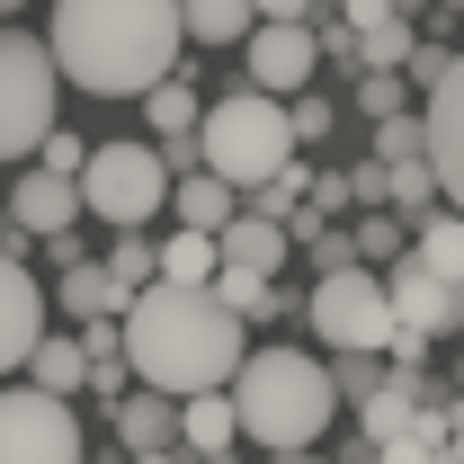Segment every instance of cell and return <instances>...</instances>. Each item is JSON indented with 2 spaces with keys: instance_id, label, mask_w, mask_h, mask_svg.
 I'll return each mask as SVG.
<instances>
[{
  "instance_id": "obj_33",
  "label": "cell",
  "mask_w": 464,
  "mask_h": 464,
  "mask_svg": "<svg viewBox=\"0 0 464 464\" xmlns=\"http://www.w3.org/2000/svg\"><path fill=\"white\" fill-rule=\"evenodd\" d=\"M402 99H411L402 72H366V90H357V108H366V116H402Z\"/></svg>"
},
{
  "instance_id": "obj_1",
  "label": "cell",
  "mask_w": 464,
  "mask_h": 464,
  "mask_svg": "<svg viewBox=\"0 0 464 464\" xmlns=\"http://www.w3.org/2000/svg\"><path fill=\"white\" fill-rule=\"evenodd\" d=\"M179 0H54V54L63 90L90 99H143L152 81L179 72Z\"/></svg>"
},
{
  "instance_id": "obj_32",
  "label": "cell",
  "mask_w": 464,
  "mask_h": 464,
  "mask_svg": "<svg viewBox=\"0 0 464 464\" xmlns=\"http://www.w3.org/2000/svg\"><path fill=\"white\" fill-rule=\"evenodd\" d=\"M286 125H295V152H304V143H322V134H331V99H313V90L286 99Z\"/></svg>"
},
{
  "instance_id": "obj_9",
  "label": "cell",
  "mask_w": 464,
  "mask_h": 464,
  "mask_svg": "<svg viewBox=\"0 0 464 464\" xmlns=\"http://www.w3.org/2000/svg\"><path fill=\"white\" fill-rule=\"evenodd\" d=\"M420 161L438 170V197L464 215V54H447V72L429 81V108H420Z\"/></svg>"
},
{
  "instance_id": "obj_12",
  "label": "cell",
  "mask_w": 464,
  "mask_h": 464,
  "mask_svg": "<svg viewBox=\"0 0 464 464\" xmlns=\"http://www.w3.org/2000/svg\"><path fill=\"white\" fill-rule=\"evenodd\" d=\"M36 340H45V286L0 250V375H18Z\"/></svg>"
},
{
  "instance_id": "obj_38",
  "label": "cell",
  "mask_w": 464,
  "mask_h": 464,
  "mask_svg": "<svg viewBox=\"0 0 464 464\" xmlns=\"http://www.w3.org/2000/svg\"><path fill=\"white\" fill-rule=\"evenodd\" d=\"M348 197H366V206H384V161H366V170H348Z\"/></svg>"
},
{
  "instance_id": "obj_18",
  "label": "cell",
  "mask_w": 464,
  "mask_h": 464,
  "mask_svg": "<svg viewBox=\"0 0 464 464\" xmlns=\"http://www.w3.org/2000/svg\"><path fill=\"white\" fill-rule=\"evenodd\" d=\"M215 268H224L215 232H188V224H179L170 241H152V286H206Z\"/></svg>"
},
{
  "instance_id": "obj_7",
  "label": "cell",
  "mask_w": 464,
  "mask_h": 464,
  "mask_svg": "<svg viewBox=\"0 0 464 464\" xmlns=\"http://www.w3.org/2000/svg\"><path fill=\"white\" fill-rule=\"evenodd\" d=\"M304 322H313V340H322V348H366V357L393 348V304H384V277H375L366 259L322 268L313 295H304Z\"/></svg>"
},
{
  "instance_id": "obj_5",
  "label": "cell",
  "mask_w": 464,
  "mask_h": 464,
  "mask_svg": "<svg viewBox=\"0 0 464 464\" xmlns=\"http://www.w3.org/2000/svg\"><path fill=\"white\" fill-rule=\"evenodd\" d=\"M63 125V72L45 36L0 27V161H36V143Z\"/></svg>"
},
{
  "instance_id": "obj_20",
  "label": "cell",
  "mask_w": 464,
  "mask_h": 464,
  "mask_svg": "<svg viewBox=\"0 0 464 464\" xmlns=\"http://www.w3.org/2000/svg\"><path fill=\"white\" fill-rule=\"evenodd\" d=\"M170 215H179L188 232H224L232 215H241V197H232L224 179H206V170H179V179H170Z\"/></svg>"
},
{
  "instance_id": "obj_13",
  "label": "cell",
  "mask_w": 464,
  "mask_h": 464,
  "mask_svg": "<svg viewBox=\"0 0 464 464\" xmlns=\"http://www.w3.org/2000/svg\"><path fill=\"white\" fill-rule=\"evenodd\" d=\"M9 224L27 232V241H63V232L81 224V188L54 170H27L18 188H9Z\"/></svg>"
},
{
  "instance_id": "obj_4",
  "label": "cell",
  "mask_w": 464,
  "mask_h": 464,
  "mask_svg": "<svg viewBox=\"0 0 464 464\" xmlns=\"http://www.w3.org/2000/svg\"><path fill=\"white\" fill-rule=\"evenodd\" d=\"M295 161V125H286V99H259V90H232L197 116V170L224 179L232 197L268 188V179Z\"/></svg>"
},
{
  "instance_id": "obj_39",
  "label": "cell",
  "mask_w": 464,
  "mask_h": 464,
  "mask_svg": "<svg viewBox=\"0 0 464 464\" xmlns=\"http://www.w3.org/2000/svg\"><path fill=\"white\" fill-rule=\"evenodd\" d=\"M268 464H322V456H313V447H295V456H268Z\"/></svg>"
},
{
  "instance_id": "obj_3",
  "label": "cell",
  "mask_w": 464,
  "mask_h": 464,
  "mask_svg": "<svg viewBox=\"0 0 464 464\" xmlns=\"http://www.w3.org/2000/svg\"><path fill=\"white\" fill-rule=\"evenodd\" d=\"M224 402H232V429H241L250 447H268V456L313 447V438L340 420L331 366H322V357H304V348H250V357L232 366Z\"/></svg>"
},
{
  "instance_id": "obj_26",
  "label": "cell",
  "mask_w": 464,
  "mask_h": 464,
  "mask_svg": "<svg viewBox=\"0 0 464 464\" xmlns=\"http://www.w3.org/2000/svg\"><path fill=\"white\" fill-rule=\"evenodd\" d=\"M143 116H152L161 143H170V134H197V81H188V72L152 81V90H143Z\"/></svg>"
},
{
  "instance_id": "obj_8",
  "label": "cell",
  "mask_w": 464,
  "mask_h": 464,
  "mask_svg": "<svg viewBox=\"0 0 464 464\" xmlns=\"http://www.w3.org/2000/svg\"><path fill=\"white\" fill-rule=\"evenodd\" d=\"M81 420L72 402L36 393V384H0V464H81Z\"/></svg>"
},
{
  "instance_id": "obj_15",
  "label": "cell",
  "mask_w": 464,
  "mask_h": 464,
  "mask_svg": "<svg viewBox=\"0 0 464 464\" xmlns=\"http://www.w3.org/2000/svg\"><path fill=\"white\" fill-rule=\"evenodd\" d=\"M420 411H429V384H420V366H393V375H384V384L357 402V438H366V447H393V438H402Z\"/></svg>"
},
{
  "instance_id": "obj_17",
  "label": "cell",
  "mask_w": 464,
  "mask_h": 464,
  "mask_svg": "<svg viewBox=\"0 0 464 464\" xmlns=\"http://www.w3.org/2000/svg\"><path fill=\"white\" fill-rule=\"evenodd\" d=\"M179 447H188L197 464H224L232 447H241V429H232V402H224V393H188V402H179Z\"/></svg>"
},
{
  "instance_id": "obj_40",
  "label": "cell",
  "mask_w": 464,
  "mask_h": 464,
  "mask_svg": "<svg viewBox=\"0 0 464 464\" xmlns=\"http://www.w3.org/2000/svg\"><path fill=\"white\" fill-rule=\"evenodd\" d=\"M125 464H179V456H125Z\"/></svg>"
},
{
  "instance_id": "obj_27",
  "label": "cell",
  "mask_w": 464,
  "mask_h": 464,
  "mask_svg": "<svg viewBox=\"0 0 464 464\" xmlns=\"http://www.w3.org/2000/svg\"><path fill=\"white\" fill-rule=\"evenodd\" d=\"M99 268H108L116 304H134V295L152 286V241H143V232H116V250H108V259H99ZM116 322H125V313H116Z\"/></svg>"
},
{
  "instance_id": "obj_31",
  "label": "cell",
  "mask_w": 464,
  "mask_h": 464,
  "mask_svg": "<svg viewBox=\"0 0 464 464\" xmlns=\"http://www.w3.org/2000/svg\"><path fill=\"white\" fill-rule=\"evenodd\" d=\"M81 161H90V143H81V134H45V143H36V170H54V179H81Z\"/></svg>"
},
{
  "instance_id": "obj_28",
  "label": "cell",
  "mask_w": 464,
  "mask_h": 464,
  "mask_svg": "<svg viewBox=\"0 0 464 464\" xmlns=\"http://www.w3.org/2000/svg\"><path fill=\"white\" fill-rule=\"evenodd\" d=\"M411 45H420V36H411V18H384V27H366V36H357V72H402Z\"/></svg>"
},
{
  "instance_id": "obj_37",
  "label": "cell",
  "mask_w": 464,
  "mask_h": 464,
  "mask_svg": "<svg viewBox=\"0 0 464 464\" xmlns=\"http://www.w3.org/2000/svg\"><path fill=\"white\" fill-rule=\"evenodd\" d=\"M259 18H277V27H313V0H250Z\"/></svg>"
},
{
  "instance_id": "obj_36",
  "label": "cell",
  "mask_w": 464,
  "mask_h": 464,
  "mask_svg": "<svg viewBox=\"0 0 464 464\" xmlns=\"http://www.w3.org/2000/svg\"><path fill=\"white\" fill-rule=\"evenodd\" d=\"M447 72V45H411V63H402V90H429Z\"/></svg>"
},
{
  "instance_id": "obj_19",
  "label": "cell",
  "mask_w": 464,
  "mask_h": 464,
  "mask_svg": "<svg viewBox=\"0 0 464 464\" xmlns=\"http://www.w3.org/2000/svg\"><path fill=\"white\" fill-rule=\"evenodd\" d=\"M27 384H36V393H54V402H72V393L90 384V357H81V340H72V331H45V340L27 348Z\"/></svg>"
},
{
  "instance_id": "obj_41",
  "label": "cell",
  "mask_w": 464,
  "mask_h": 464,
  "mask_svg": "<svg viewBox=\"0 0 464 464\" xmlns=\"http://www.w3.org/2000/svg\"><path fill=\"white\" fill-rule=\"evenodd\" d=\"M9 9H27V0H0V18H9Z\"/></svg>"
},
{
  "instance_id": "obj_23",
  "label": "cell",
  "mask_w": 464,
  "mask_h": 464,
  "mask_svg": "<svg viewBox=\"0 0 464 464\" xmlns=\"http://www.w3.org/2000/svg\"><path fill=\"white\" fill-rule=\"evenodd\" d=\"M384 206H393V224H429L447 197H438V170L429 161H384Z\"/></svg>"
},
{
  "instance_id": "obj_14",
  "label": "cell",
  "mask_w": 464,
  "mask_h": 464,
  "mask_svg": "<svg viewBox=\"0 0 464 464\" xmlns=\"http://www.w3.org/2000/svg\"><path fill=\"white\" fill-rule=\"evenodd\" d=\"M116 447H125V456H179V402L170 393H143V384H134V393H116Z\"/></svg>"
},
{
  "instance_id": "obj_30",
  "label": "cell",
  "mask_w": 464,
  "mask_h": 464,
  "mask_svg": "<svg viewBox=\"0 0 464 464\" xmlns=\"http://www.w3.org/2000/svg\"><path fill=\"white\" fill-rule=\"evenodd\" d=\"M375 161H420V116H375Z\"/></svg>"
},
{
  "instance_id": "obj_34",
  "label": "cell",
  "mask_w": 464,
  "mask_h": 464,
  "mask_svg": "<svg viewBox=\"0 0 464 464\" xmlns=\"http://www.w3.org/2000/svg\"><path fill=\"white\" fill-rule=\"evenodd\" d=\"M384 18H402V0H340V27H348V36H366V27H384Z\"/></svg>"
},
{
  "instance_id": "obj_21",
  "label": "cell",
  "mask_w": 464,
  "mask_h": 464,
  "mask_svg": "<svg viewBox=\"0 0 464 464\" xmlns=\"http://www.w3.org/2000/svg\"><path fill=\"white\" fill-rule=\"evenodd\" d=\"M206 286H215V304H224V313L241 322V331H250V322H277V313H286V295L268 286L259 268H215Z\"/></svg>"
},
{
  "instance_id": "obj_22",
  "label": "cell",
  "mask_w": 464,
  "mask_h": 464,
  "mask_svg": "<svg viewBox=\"0 0 464 464\" xmlns=\"http://www.w3.org/2000/svg\"><path fill=\"white\" fill-rule=\"evenodd\" d=\"M250 27H259L250 0H179V36H197V45H241Z\"/></svg>"
},
{
  "instance_id": "obj_35",
  "label": "cell",
  "mask_w": 464,
  "mask_h": 464,
  "mask_svg": "<svg viewBox=\"0 0 464 464\" xmlns=\"http://www.w3.org/2000/svg\"><path fill=\"white\" fill-rule=\"evenodd\" d=\"M393 241H402V224H393V215H366V232H357L348 250H357V259H393Z\"/></svg>"
},
{
  "instance_id": "obj_29",
  "label": "cell",
  "mask_w": 464,
  "mask_h": 464,
  "mask_svg": "<svg viewBox=\"0 0 464 464\" xmlns=\"http://www.w3.org/2000/svg\"><path fill=\"white\" fill-rule=\"evenodd\" d=\"M384 375H393V366H384V357H366V348H340V357H331V393H340V402H366Z\"/></svg>"
},
{
  "instance_id": "obj_24",
  "label": "cell",
  "mask_w": 464,
  "mask_h": 464,
  "mask_svg": "<svg viewBox=\"0 0 464 464\" xmlns=\"http://www.w3.org/2000/svg\"><path fill=\"white\" fill-rule=\"evenodd\" d=\"M411 259H420L429 277H447V286H464V215H456V206H438V215L420 224V241H411Z\"/></svg>"
},
{
  "instance_id": "obj_6",
  "label": "cell",
  "mask_w": 464,
  "mask_h": 464,
  "mask_svg": "<svg viewBox=\"0 0 464 464\" xmlns=\"http://www.w3.org/2000/svg\"><path fill=\"white\" fill-rule=\"evenodd\" d=\"M72 188H81V215H99L116 232H143L170 206V170H161L152 143H90V161H81Z\"/></svg>"
},
{
  "instance_id": "obj_25",
  "label": "cell",
  "mask_w": 464,
  "mask_h": 464,
  "mask_svg": "<svg viewBox=\"0 0 464 464\" xmlns=\"http://www.w3.org/2000/svg\"><path fill=\"white\" fill-rule=\"evenodd\" d=\"M54 304H63V313H72V322H99V313H125L99 259H72V277H63V286H54Z\"/></svg>"
},
{
  "instance_id": "obj_11",
  "label": "cell",
  "mask_w": 464,
  "mask_h": 464,
  "mask_svg": "<svg viewBox=\"0 0 464 464\" xmlns=\"http://www.w3.org/2000/svg\"><path fill=\"white\" fill-rule=\"evenodd\" d=\"M384 304H393V331H420V340H447V331H464V286L429 277L411 250L384 268Z\"/></svg>"
},
{
  "instance_id": "obj_16",
  "label": "cell",
  "mask_w": 464,
  "mask_h": 464,
  "mask_svg": "<svg viewBox=\"0 0 464 464\" xmlns=\"http://www.w3.org/2000/svg\"><path fill=\"white\" fill-rule=\"evenodd\" d=\"M215 250H224V268H259V277H277L295 241H286V224H268V215H250V206H241V215L215 232Z\"/></svg>"
},
{
  "instance_id": "obj_2",
  "label": "cell",
  "mask_w": 464,
  "mask_h": 464,
  "mask_svg": "<svg viewBox=\"0 0 464 464\" xmlns=\"http://www.w3.org/2000/svg\"><path fill=\"white\" fill-rule=\"evenodd\" d=\"M241 357L250 331L215 304V286H143L125 304V366L143 375V393H224Z\"/></svg>"
},
{
  "instance_id": "obj_10",
  "label": "cell",
  "mask_w": 464,
  "mask_h": 464,
  "mask_svg": "<svg viewBox=\"0 0 464 464\" xmlns=\"http://www.w3.org/2000/svg\"><path fill=\"white\" fill-rule=\"evenodd\" d=\"M313 63H322L313 27H277V18H259V27L241 36V81H250L259 99H304V90H313Z\"/></svg>"
}]
</instances>
